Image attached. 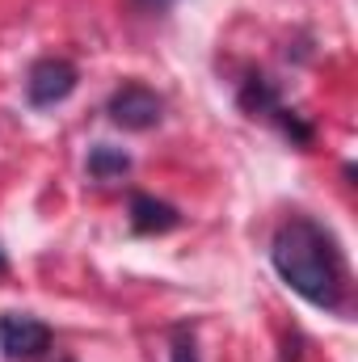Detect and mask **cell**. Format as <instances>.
I'll return each mask as SVG.
<instances>
[{"label":"cell","mask_w":358,"mask_h":362,"mask_svg":"<svg viewBox=\"0 0 358 362\" xmlns=\"http://www.w3.org/2000/svg\"><path fill=\"white\" fill-rule=\"evenodd\" d=\"M270 266L312 308H325V312L346 308V291H350L346 257H342L333 232L321 228L316 219H308V215L282 219L270 240Z\"/></svg>","instance_id":"cell-1"},{"label":"cell","mask_w":358,"mask_h":362,"mask_svg":"<svg viewBox=\"0 0 358 362\" xmlns=\"http://www.w3.org/2000/svg\"><path fill=\"white\" fill-rule=\"evenodd\" d=\"M105 114L122 131H152L165 118V97L152 93L148 85H139V81H127V85H118V89L110 93Z\"/></svg>","instance_id":"cell-2"},{"label":"cell","mask_w":358,"mask_h":362,"mask_svg":"<svg viewBox=\"0 0 358 362\" xmlns=\"http://www.w3.org/2000/svg\"><path fill=\"white\" fill-rule=\"evenodd\" d=\"M76 85H81L76 64H68V59H59V55H47V59H38V64L30 68V76H25V101H30L34 110H51V105L68 101V97L76 93Z\"/></svg>","instance_id":"cell-3"},{"label":"cell","mask_w":358,"mask_h":362,"mask_svg":"<svg viewBox=\"0 0 358 362\" xmlns=\"http://www.w3.org/2000/svg\"><path fill=\"white\" fill-rule=\"evenodd\" d=\"M51 350V329L38 316L4 312L0 316V354L8 362H38Z\"/></svg>","instance_id":"cell-4"},{"label":"cell","mask_w":358,"mask_h":362,"mask_svg":"<svg viewBox=\"0 0 358 362\" xmlns=\"http://www.w3.org/2000/svg\"><path fill=\"white\" fill-rule=\"evenodd\" d=\"M131 232L135 236H165V232H173L181 228V211L173 202H165V198H156V194H131Z\"/></svg>","instance_id":"cell-5"},{"label":"cell","mask_w":358,"mask_h":362,"mask_svg":"<svg viewBox=\"0 0 358 362\" xmlns=\"http://www.w3.org/2000/svg\"><path fill=\"white\" fill-rule=\"evenodd\" d=\"M278 105H282V101H278V89H274V81H270V76L253 72V76L241 85V110H245L249 118H270Z\"/></svg>","instance_id":"cell-6"},{"label":"cell","mask_w":358,"mask_h":362,"mask_svg":"<svg viewBox=\"0 0 358 362\" xmlns=\"http://www.w3.org/2000/svg\"><path fill=\"white\" fill-rule=\"evenodd\" d=\"M93 181H114L122 173H131V156L122 148H110V144H93L89 148V160H85Z\"/></svg>","instance_id":"cell-7"},{"label":"cell","mask_w":358,"mask_h":362,"mask_svg":"<svg viewBox=\"0 0 358 362\" xmlns=\"http://www.w3.org/2000/svg\"><path fill=\"white\" fill-rule=\"evenodd\" d=\"M270 118L278 122V131H282V135H287L295 148H308V144H312V122H304V114H299V110H287V105H278Z\"/></svg>","instance_id":"cell-8"},{"label":"cell","mask_w":358,"mask_h":362,"mask_svg":"<svg viewBox=\"0 0 358 362\" xmlns=\"http://www.w3.org/2000/svg\"><path fill=\"white\" fill-rule=\"evenodd\" d=\"M169 362H198V341L190 325H178L169 333Z\"/></svg>","instance_id":"cell-9"},{"label":"cell","mask_w":358,"mask_h":362,"mask_svg":"<svg viewBox=\"0 0 358 362\" xmlns=\"http://www.w3.org/2000/svg\"><path fill=\"white\" fill-rule=\"evenodd\" d=\"M148 8H165V4H173V0H144Z\"/></svg>","instance_id":"cell-10"},{"label":"cell","mask_w":358,"mask_h":362,"mask_svg":"<svg viewBox=\"0 0 358 362\" xmlns=\"http://www.w3.org/2000/svg\"><path fill=\"white\" fill-rule=\"evenodd\" d=\"M8 270V262H4V249H0V274Z\"/></svg>","instance_id":"cell-11"}]
</instances>
